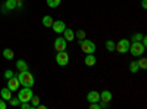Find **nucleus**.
<instances>
[{"instance_id": "nucleus-4", "label": "nucleus", "mask_w": 147, "mask_h": 109, "mask_svg": "<svg viewBox=\"0 0 147 109\" xmlns=\"http://www.w3.org/2000/svg\"><path fill=\"white\" fill-rule=\"evenodd\" d=\"M32 96H34V94H32L31 87H24V89H21V90L18 91V99H19V102H30Z\"/></svg>"}, {"instance_id": "nucleus-15", "label": "nucleus", "mask_w": 147, "mask_h": 109, "mask_svg": "<svg viewBox=\"0 0 147 109\" xmlns=\"http://www.w3.org/2000/svg\"><path fill=\"white\" fill-rule=\"evenodd\" d=\"M41 24L46 27V28H52V24H53V18L50 15H46L43 19H41Z\"/></svg>"}, {"instance_id": "nucleus-16", "label": "nucleus", "mask_w": 147, "mask_h": 109, "mask_svg": "<svg viewBox=\"0 0 147 109\" xmlns=\"http://www.w3.org/2000/svg\"><path fill=\"white\" fill-rule=\"evenodd\" d=\"M15 65H16V69L18 71H27L28 69V64L25 62V60H22V59H19Z\"/></svg>"}, {"instance_id": "nucleus-30", "label": "nucleus", "mask_w": 147, "mask_h": 109, "mask_svg": "<svg viewBox=\"0 0 147 109\" xmlns=\"http://www.w3.org/2000/svg\"><path fill=\"white\" fill-rule=\"evenodd\" d=\"M141 7L143 9H147V0H143V2H141Z\"/></svg>"}, {"instance_id": "nucleus-12", "label": "nucleus", "mask_w": 147, "mask_h": 109, "mask_svg": "<svg viewBox=\"0 0 147 109\" xmlns=\"http://www.w3.org/2000/svg\"><path fill=\"white\" fill-rule=\"evenodd\" d=\"M62 34H63V39L66 41H74L75 40V32H74V30H71V28H65Z\"/></svg>"}, {"instance_id": "nucleus-27", "label": "nucleus", "mask_w": 147, "mask_h": 109, "mask_svg": "<svg viewBox=\"0 0 147 109\" xmlns=\"http://www.w3.org/2000/svg\"><path fill=\"white\" fill-rule=\"evenodd\" d=\"M19 103H21L19 99H13V97H10V99H9V105H10V106H18Z\"/></svg>"}, {"instance_id": "nucleus-17", "label": "nucleus", "mask_w": 147, "mask_h": 109, "mask_svg": "<svg viewBox=\"0 0 147 109\" xmlns=\"http://www.w3.org/2000/svg\"><path fill=\"white\" fill-rule=\"evenodd\" d=\"M16 6H18L16 0H6V3H5V7L7 10H13V9H16Z\"/></svg>"}, {"instance_id": "nucleus-28", "label": "nucleus", "mask_w": 147, "mask_h": 109, "mask_svg": "<svg viewBox=\"0 0 147 109\" xmlns=\"http://www.w3.org/2000/svg\"><path fill=\"white\" fill-rule=\"evenodd\" d=\"M13 75H15V74H13V71H12V69H7V71H5V78H6V80L12 78Z\"/></svg>"}, {"instance_id": "nucleus-10", "label": "nucleus", "mask_w": 147, "mask_h": 109, "mask_svg": "<svg viewBox=\"0 0 147 109\" xmlns=\"http://www.w3.org/2000/svg\"><path fill=\"white\" fill-rule=\"evenodd\" d=\"M96 62H97V59H96L94 53H87V55H85V58H84V64L87 65V66H94Z\"/></svg>"}, {"instance_id": "nucleus-13", "label": "nucleus", "mask_w": 147, "mask_h": 109, "mask_svg": "<svg viewBox=\"0 0 147 109\" xmlns=\"http://www.w3.org/2000/svg\"><path fill=\"white\" fill-rule=\"evenodd\" d=\"M113 99V96H112V91H109V90H103L102 93H100V100L102 102H106V103H109L110 100Z\"/></svg>"}, {"instance_id": "nucleus-22", "label": "nucleus", "mask_w": 147, "mask_h": 109, "mask_svg": "<svg viewBox=\"0 0 147 109\" xmlns=\"http://www.w3.org/2000/svg\"><path fill=\"white\" fill-rule=\"evenodd\" d=\"M137 62H138V68L140 69H146L147 68V59L146 58H141L140 60H137Z\"/></svg>"}, {"instance_id": "nucleus-1", "label": "nucleus", "mask_w": 147, "mask_h": 109, "mask_svg": "<svg viewBox=\"0 0 147 109\" xmlns=\"http://www.w3.org/2000/svg\"><path fill=\"white\" fill-rule=\"evenodd\" d=\"M18 80H19V83H21V86H22V87H32V86H34V83H35L34 75L31 74L28 69H27V71H19Z\"/></svg>"}, {"instance_id": "nucleus-21", "label": "nucleus", "mask_w": 147, "mask_h": 109, "mask_svg": "<svg viewBox=\"0 0 147 109\" xmlns=\"http://www.w3.org/2000/svg\"><path fill=\"white\" fill-rule=\"evenodd\" d=\"M46 2H47V6L49 7H57L62 0H46Z\"/></svg>"}, {"instance_id": "nucleus-31", "label": "nucleus", "mask_w": 147, "mask_h": 109, "mask_svg": "<svg viewBox=\"0 0 147 109\" xmlns=\"http://www.w3.org/2000/svg\"><path fill=\"white\" fill-rule=\"evenodd\" d=\"M37 108H38V109H46V106H44V105H38Z\"/></svg>"}, {"instance_id": "nucleus-2", "label": "nucleus", "mask_w": 147, "mask_h": 109, "mask_svg": "<svg viewBox=\"0 0 147 109\" xmlns=\"http://www.w3.org/2000/svg\"><path fill=\"white\" fill-rule=\"evenodd\" d=\"M134 58H138V56H143L144 52H146V46L141 43V41H132L129 44V50H128Z\"/></svg>"}, {"instance_id": "nucleus-3", "label": "nucleus", "mask_w": 147, "mask_h": 109, "mask_svg": "<svg viewBox=\"0 0 147 109\" xmlns=\"http://www.w3.org/2000/svg\"><path fill=\"white\" fill-rule=\"evenodd\" d=\"M80 47H81V50L87 55V53H94L96 52V44L91 41V40H80Z\"/></svg>"}, {"instance_id": "nucleus-7", "label": "nucleus", "mask_w": 147, "mask_h": 109, "mask_svg": "<svg viewBox=\"0 0 147 109\" xmlns=\"http://www.w3.org/2000/svg\"><path fill=\"white\" fill-rule=\"evenodd\" d=\"M53 46H55L56 52H63V50H66V47H68V41H66L63 37H57V39L55 40Z\"/></svg>"}, {"instance_id": "nucleus-8", "label": "nucleus", "mask_w": 147, "mask_h": 109, "mask_svg": "<svg viewBox=\"0 0 147 109\" xmlns=\"http://www.w3.org/2000/svg\"><path fill=\"white\" fill-rule=\"evenodd\" d=\"M19 86H21V83H19V80H18V77H12V78H9L7 80V89L10 90V91H16V90H19Z\"/></svg>"}, {"instance_id": "nucleus-32", "label": "nucleus", "mask_w": 147, "mask_h": 109, "mask_svg": "<svg viewBox=\"0 0 147 109\" xmlns=\"http://www.w3.org/2000/svg\"><path fill=\"white\" fill-rule=\"evenodd\" d=\"M16 2H24V0H16Z\"/></svg>"}, {"instance_id": "nucleus-6", "label": "nucleus", "mask_w": 147, "mask_h": 109, "mask_svg": "<svg viewBox=\"0 0 147 109\" xmlns=\"http://www.w3.org/2000/svg\"><path fill=\"white\" fill-rule=\"evenodd\" d=\"M56 64L59 66H66L69 64V55L66 53V50L57 52V55H56Z\"/></svg>"}, {"instance_id": "nucleus-18", "label": "nucleus", "mask_w": 147, "mask_h": 109, "mask_svg": "<svg viewBox=\"0 0 147 109\" xmlns=\"http://www.w3.org/2000/svg\"><path fill=\"white\" fill-rule=\"evenodd\" d=\"M13 56H15V52L12 50V49H5V50H3V58H5V59L10 60V59H13Z\"/></svg>"}, {"instance_id": "nucleus-24", "label": "nucleus", "mask_w": 147, "mask_h": 109, "mask_svg": "<svg viewBox=\"0 0 147 109\" xmlns=\"http://www.w3.org/2000/svg\"><path fill=\"white\" fill-rule=\"evenodd\" d=\"M75 37L78 39V41H80V40H84V39H85V31H82V30L77 31V32H75Z\"/></svg>"}, {"instance_id": "nucleus-9", "label": "nucleus", "mask_w": 147, "mask_h": 109, "mask_svg": "<svg viewBox=\"0 0 147 109\" xmlns=\"http://www.w3.org/2000/svg\"><path fill=\"white\" fill-rule=\"evenodd\" d=\"M65 28H66V24L63 21H53V24H52V30L56 34H62Z\"/></svg>"}, {"instance_id": "nucleus-23", "label": "nucleus", "mask_w": 147, "mask_h": 109, "mask_svg": "<svg viewBox=\"0 0 147 109\" xmlns=\"http://www.w3.org/2000/svg\"><path fill=\"white\" fill-rule=\"evenodd\" d=\"M31 105H32V108H37V106H38L40 105V97H38V96H32V97H31Z\"/></svg>"}, {"instance_id": "nucleus-20", "label": "nucleus", "mask_w": 147, "mask_h": 109, "mask_svg": "<svg viewBox=\"0 0 147 109\" xmlns=\"http://www.w3.org/2000/svg\"><path fill=\"white\" fill-rule=\"evenodd\" d=\"M115 41L113 40H106V49L107 52H115Z\"/></svg>"}, {"instance_id": "nucleus-11", "label": "nucleus", "mask_w": 147, "mask_h": 109, "mask_svg": "<svg viewBox=\"0 0 147 109\" xmlns=\"http://www.w3.org/2000/svg\"><path fill=\"white\" fill-rule=\"evenodd\" d=\"M87 100H88L90 103H93V102H100V93L96 91V90L88 91V93H87Z\"/></svg>"}, {"instance_id": "nucleus-25", "label": "nucleus", "mask_w": 147, "mask_h": 109, "mask_svg": "<svg viewBox=\"0 0 147 109\" xmlns=\"http://www.w3.org/2000/svg\"><path fill=\"white\" fill-rule=\"evenodd\" d=\"M19 105H21V108H22V109H34V108H32V105H31L30 102H21Z\"/></svg>"}, {"instance_id": "nucleus-29", "label": "nucleus", "mask_w": 147, "mask_h": 109, "mask_svg": "<svg viewBox=\"0 0 147 109\" xmlns=\"http://www.w3.org/2000/svg\"><path fill=\"white\" fill-rule=\"evenodd\" d=\"M6 108H7V103H6V100L0 99V109H6Z\"/></svg>"}, {"instance_id": "nucleus-5", "label": "nucleus", "mask_w": 147, "mask_h": 109, "mask_svg": "<svg viewBox=\"0 0 147 109\" xmlns=\"http://www.w3.org/2000/svg\"><path fill=\"white\" fill-rule=\"evenodd\" d=\"M129 44H131V41H129V40L122 39V40H119V41L116 43L115 50H116L118 53H121V55H124V53H127V52L129 50Z\"/></svg>"}, {"instance_id": "nucleus-14", "label": "nucleus", "mask_w": 147, "mask_h": 109, "mask_svg": "<svg viewBox=\"0 0 147 109\" xmlns=\"http://www.w3.org/2000/svg\"><path fill=\"white\" fill-rule=\"evenodd\" d=\"M0 97H2L3 100H6V102H9V99L12 97V91L7 87L2 89V90H0Z\"/></svg>"}, {"instance_id": "nucleus-26", "label": "nucleus", "mask_w": 147, "mask_h": 109, "mask_svg": "<svg viewBox=\"0 0 147 109\" xmlns=\"http://www.w3.org/2000/svg\"><path fill=\"white\" fill-rule=\"evenodd\" d=\"M141 39H143V34H140V32H136L132 35V41H141Z\"/></svg>"}, {"instance_id": "nucleus-19", "label": "nucleus", "mask_w": 147, "mask_h": 109, "mask_svg": "<svg viewBox=\"0 0 147 109\" xmlns=\"http://www.w3.org/2000/svg\"><path fill=\"white\" fill-rule=\"evenodd\" d=\"M138 62H137V60H132V62H129V71L132 72V74H137V72H138Z\"/></svg>"}]
</instances>
